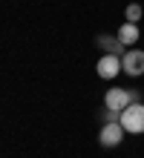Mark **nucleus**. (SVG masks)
Wrapping results in <instances>:
<instances>
[{"instance_id":"obj_1","label":"nucleus","mask_w":144,"mask_h":158,"mask_svg":"<svg viewBox=\"0 0 144 158\" xmlns=\"http://www.w3.org/2000/svg\"><path fill=\"white\" fill-rule=\"evenodd\" d=\"M118 121L127 132H144V104H130L118 115Z\"/></svg>"},{"instance_id":"obj_2","label":"nucleus","mask_w":144,"mask_h":158,"mask_svg":"<svg viewBox=\"0 0 144 158\" xmlns=\"http://www.w3.org/2000/svg\"><path fill=\"white\" fill-rule=\"evenodd\" d=\"M121 66H124V72L133 75V78L144 75V52H138V49L124 52V55H121Z\"/></svg>"},{"instance_id":"obj_3","label":"nucleus","mask_w":144,"mask_h":158,"mask_svg":"<svg viewBox=\"0 0 144 158\" xmlns=\"http://www.w3.org/2000/svg\"><path fill=\"white\" fill-rule=\"evenodd\" d=\"M104 104H107L110 112H124V109L133 104V95H130L127 89H110L107 98H104Z\"/></svg>"},{"instance_id":"obj_4","label":"nucleus","mask_w":144,"mask_h":158,"mask_svg":"<svg viewBox=\"0 0 144 158\" xmlns=\"http://www.w3.org/2000/svg\"><path fill=\"white\" fill-rule=\"evenodd\" d=\"M124 132H127V129L121 127V121H118V124L110 121V124L101 129V144H104V147H118L121 138H124Z\"/></svg>"},{"instance_id":"obj_5","label":"nucleus","mask_w":144,"mask_h":158,"mask_svg":"<svg viewBox=\"0 0 144 158\" xmlns=\"http://www.w3.org/2000/svg\"><path fill=\"white\" fill-rule=\"evenodd\" d=\"M121 69H124V66H121L118 55H107V58H101V60H98V75H101L104 81H112Z\"/></svg>"},{"instance_id":"obj_6","label":"nucleus","mask_w":144,"mask_h":158,"mask_svg":"<svg viewBox=\"0 0 144 158\" xmlns=\"http://www.w3.org/2000/svg\"><path fill=\"white\" fill-rule=\"evenodd\" d=\"M118 40L124 43V46H133L138 40V26L136 23H124L121 29H118Z\"/></svg>"},{"instance_id":"obj_7","label":"nucleus","mask_w":144,"mask_h":158,"mask_svg":"<svg viewBox=\"0 0 144 158\" xmlns=\"http://www.w3.org/2000/svg\"><path fill=\"white\" fill-rule=\"evenodd\" d=\"M98 43H101L110 55H124V43H121L118 38H104V35H101V38H98Z\"/></svg>"},{"instance_id":"obj_8","label":"nucleus","mask_w":144,"mask_h":158,"mask_svg":"<svg viewBox=\"0 0 144 158\" xmlns=\"http://www.w3.org/2000/svg\"><path fill=\"white\" fill-rule=\"evenodd\" d=\"M138 17H141V6L138 3H130L127 6V23H136Z\"/></svg>"}]
</instances>
